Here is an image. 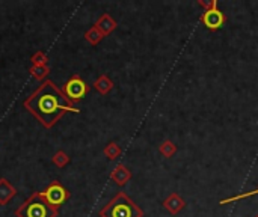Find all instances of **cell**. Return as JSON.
Returning a JSON list of instances; mask_svg holds the SVG:
<instances>
[{
	"instance_id": "obj_19",
	"label": "cell",
	"mask_w": 258,
	"mask_h": 217,
	"mask_svg": "<svg viewBox=\"0 0 258 217\" xmlns=\"http://www.w3.org/2000/svg\"><path fill=\"white\" fill-rule=\"evenodd\" d=\"M200 5H203L206 8V11H210V9H215L216 8V0H210V2L200 0Z\"/></svg>"
},
{
	"instance_id": "obj_11",
	"label": "cell",
	"mask_w": 258,
	"mask_h": 217,
	"mask_svg": "<svg viewBox=\"0 0 258 217\" xmlns=\"http://www.w3.org/2000/svg\"><path fill=\"white\" fill-rule=\"evenodd\" d=\"M94 88H95L101 95H106L107 92H110V91H112V88H113V82H112L107 76L101 74V76L94 82Z\"/></svg>"
},
{
	"instance_id": "obj_2",
	"label": "cell",
	"mask_w": 258,
	"mask_h": 217,
	"mask_svg": "<svg viewBox=\"0 0 258 217\" xmlns=\"http://www.w3.org/2000/svg\"><path fill=\"white\" fill-rule=\"evenodd\" d=\"M100 217H142V210L124 193H116L101 210Z\"/></svg>"
},
{
	"instance_id": "obj_3",
	"label": "cell",
	"mask_w": 258,
	"mask_h": 217,
	"mask_svg": "<svg viewBox=\"0 0 258 217\" xmlns=\"http://www.w3.org/2000/svg\"><path fill=\"white\" fill-rule=\"evenodd\" d=\"M57 208L50 205L41 192H35L15 210V217H57Z\"/></svg>"
},
{
	"instance_id": "obj_20",
	"label": "cell",
	"mask_w": 258,
	"mask_h": 217,
	"mask_svg": "<svg viewBox=\"0 0 258 217\" xmlns=\"http://www.w3.org/2000/svg\"><path fill=\"white\" fill-rule=\"evenodd\" d=\"M255 217H258V214H257V216H255Z\"/></svg>"
},
{
	"instance_id": "obj_1",
	"label": "cell",
	"mask_w": 258,
	"mask_h": 217,
	"mask_svg": "<svg viewBox=\"0 0 258 217\" xmlns=\"http://www.w3.org/2000/svg\"><path fill=\"white\" fill-rule=\"evenodd\" d=\"M24 109L45 128H51L68 112H80L51 80H44L42 85L24 100Z\"/></svg>"
},
{
	"instance_id": "obj_16",
	"label": "cell",
	"mask_w": 258,
	"mask_h": 217,
	"mask_svg": "<svg viewBox=\"0 0 258 217\" xmlns=\"http://www.w3.org/2000/svg\"><path fill=\"white\" fill-rule=\"evenodd\" d=\"M160 153H162V156H165L166 159H169V157H172L174 154H175V151H177V147L171 142V140H165L162 145H160Z\"/></svg>"
},
{
	"instance_id": "obj_13",
	"label": "cell",
	"mask_w": 258,
	"mask_h": 217,
	"mask_svg": "<svg viewBox=\"0 0 258 217\" xmlns=\"http://www.w3.org/2000/svg\"><path fill=\"white\" fill-rule=\"evenodd\" d=\"M29 71H30V74H32L33 79H36V80H44V79L48 76L50 68H48V65H33Z\"/></svg>"
},
{
	"instance_id": "obj_7",
	"label": "cell",
	"mask_w": 258,
	"mask_h": 217,
	"mask_svg": "<svg viewBox=\"0 0 258 217\" xmlns=\"http://www.w3.org/2000/svg\"><path fill=\"white\" fill-rule=\"evenodd\" d=\"M15 196L17 189L6 178H0V205H6Z\"/></svg>"
},
{
	"instance_id": "obj_8",
	"label": "cell",
	"mask_w": 258,
	"mask_h": 217,
	"mask_svg": "<svg viewBox=\"0 0 258 217\" xmlns=\"http://www.w3.org/2000/svg\"><path fill=\"white\" fill-rule=\"evenodd\" d=\"M110 178H112V181H115L118 186H125V184L130 181V178H132V174H130V171H128L124 165H118V166L112 171Z\"/></svg>"
},
{
	"instance_id": "obj_10",
	"label": "cell",
	"mask_w": 258,
	"mask_h": 217,
	"mask_svg": "<svg viewBox=\"0 0 258 217\" xmlns=\"http://www.w3.org/2000/svg\"><path fill=\"white\" fill-rule=\"evenodd\" d=\"M98 29H100V32L106 36V35H109L110 32H113L115 30V27H116V21L109 15V14H103L100 18H98V21H97V24H95Z\"/></svg>"
},
{
	"instance_id": "obj_15",
	"label": "cell",
	"mask_w": 258,
	"mask_h": 217,
	"mask_svg": "<svg viewBox=\"0 0 258 217\" xmlns=\"http://www.w3.org/2000/svg\"><path fill=\"white\" fill-rule=\"evenodd\" d=\"M119 154H121V148H119V145H118V143L110 142V143H107V145H106V148H104V156H106L107 159L115 160L116 157H119Z\"/></svg>"
},
{
	"instance_id": "obj_4",
	"label": "cell",
	"mask_w": 258,
	"mask_h": 217,
	"mask_svg": "<svg viewBox=\"0 0 258 217\" xmlns=\"http://www.w3.org/2000/svg\"><path fill=\"white\" fill-rule=\"evenodd\" d=\"M89 91V86L85 83V80L79 76V74H74L62 88V92L67 95V98L74 104L77 101H80Z\"/></svg>"
},
{
	"instance_id": "obj_9",
	"label": "cell",
	"mask_w": 258,
	"mask_h": 217,
	"mask_svg": "<svg viewBox=\"0 0 258 217\" xmlns=\"http://www.w3.org/2000/svg\"><path fill=\"white\" fill-rule=\"evenodd\" d=\"M163 205H165V208H166L169 213L178 214V213L183 210V207H184V201H183L177 193H172V195L168 196V199L163 202Z\"/></svg>"
},
{
	"instance_id": "obj_5",
	"label": "cell",
	"mask_w": 258,
	"mask_h": 217,
	"mask_svg": "<svg viewBox=\"0 0 258 217\" xmlns=\"http://www.w3.org/2000/svg\"><path fill=\"white\" fill-rule=\"evenodd\" d=\"M41 195L44 196V199L53 205L54 208H59L60 205H63L68 199H70V192L59 183V181H51L44 192H41Z\"/></svg>"
},
{
	"instance_id": "obj_18",
	"label": "cell",
	"mask_w": 258,
	"mask_h": 217,
	"mask_svg": "<svg viewBox=\"0 0 258 217\" xmlns=\"http://www.w3.org/2000/svg\"><path fill=\"white\" fill-rule=\"evenodd\" d=\"M30 60H32V63H33V65H47L48 57L45 56V53H44V51H36V53L30 57Z\"/></svg>"
},
{
	"instance_id": "obj_12",
	"label": "cell",
	"mask_w": 258,
	"mask_h": 217,
	"mask_svg": "<svg viewBox=\"0 0 258 217\" xmlns=\"http://www.w3.org/2000/svg\"><path fill=\"white\" fill-rule=\"evenodd\" d=\"M104 38V35L100 32V29L97 27V26H92L89 30H86V33H85V39L89 42V44H92V45H97L101 39Z\"/></svg>"
},
{
	"instance_id": "obj_14",
	"label": "cell",
	"mask_w": 258,
	"mask_h": 217,
	"mask_svg": "<svg viewBox=\"0 0 258 217\" xmlns=\"http://www.w3.org/2000/svg\"><path fill=\"white\" fill-rule=\"evenodd\" d=\"M51 162H53V165H54V166H57V168H65V166L70 163V157L67 156V153H65V151L59 150V151L53 156Z\"/></svg>"
},
{
	"instance_id": "obj_17",
	"label": "cell",
	"mask_w": 258,
	"mask_h": 217,
	"mask_svg": "<svg viewBox=\"0 0 258 217\" xmlns=\"http://www.w3.org/2000/svg\"><path fill=\"white\" fill-rule=\"evenodd\" d=\"M258 195V189L257 190H252V192H248V193H242V195H237V196H231L228 199H224L221 201V205H225V204H230V202H234V201H240L243 198H251V196H255Z\"/></svg>"
},
{
	"instance_id": "obj_6",
	"label": "cell",
	"mask_w": 258,
	"mask_h": 217,
	"mask_svg": "<svg viewBox=\"0 0 258 217\" xmlns=\"http://www.w3.org/2000/svg\"><path fill=\"white\" fill-rule=\"evenodd\" d=\"M201 20H203V23H204L209 29H218V27H221V26L224 24L225 17H224V14H222L219 9L215 8V9L206 11L204 15L201 17Z\"/></svg>"
}]
</instances>
